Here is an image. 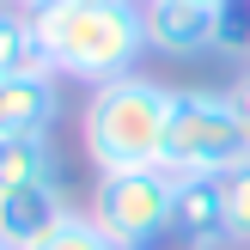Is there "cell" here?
Here are the masks:
<instances>
[{
  "instance_id": "13",
  "label": "cell",
  "mask_w": 250,
  "mask_h": 250,
  "mask_svg": "<svg viewBox=\"0 0 250 250\" xmlns=\"http://www.w3.org/2000/svg\"><path fill=\"white\" fill-rule=\"evenodd\" d=\"M37 250H116V244L104 238V226H98L92 214H67V220H61V226L49 232Z\"/></svg>"
},
{
  "instance_id": "16",
  "label": "cell",
  "mask_w": 250,
  "mask_h": 250,
  "mask_svg": "<svg viewBox=\"0 0 250 250\" xmlns=\"http://www.w3.org/2000/svg\"><path fill=\"white\" fill-rule=\"evenodd\" d=\"M189 6H220V0H189Z\"/></svg>"
},
{
  "instance_id": "5",
  "label": "cell",
  "mask_w": 250,
  "mask_h": 250,
  "mask_svg": "<svg viewBox=\"0 0 250 250\" xmlns=\"http://www.w3.org/2000/svg\"><path fill=\"white\" fill-rule=\"evenodd\" d=\"M226 202H220V177H177V202H171V226L159 250H226Z\"/></svg>"
},
{
  "instance_id": "2",
  "label": "cell",
  "mask_w": 250,
  "mask_h": 250,
  "mask_svg": "<svg viewBox=\"0 0 250 250\" xmlns=\"http://www.w3.org/2000/svg\"><path fill=\"white\" fill-rule=\"evenodd\" d=\"M165 122H171V92L141 73H122V80L92 85L85 98V159H92L98 177L110 171H146V165H165Z\"/></svg>"
},
{
  "instance_id": "4",
  "label": "cell",
  "mask_w": 250,
  "mask_h": 250,
  "mask_svg": "<svg viewBox=\"0 0 250 250\" xmlns=\"http://www.w3.org/2000/svg\"><path fill=\"white\" fill-rule=\"evenodd\" d=\"M177 202V171L146 165V171H110L92 189V220L116 250H159Z\"/></svg>"
},
{
  "instance_id": "10",
  "label": "cell",
  "mask_w": 250,
  "mask_h": 250,
  "mask_svg": "<svg viewBox=\"0 0 250 250\" xmlns=\"http://www.w3.org/2000/svg\"><path fill=\"white\" fill-rule=\"evenodd\" d=\"M6 73H49L43 49H37L31 6H0V80Z\"/></svg>"
},
{
  "instance_id": "3",
  "label": "cell",
  "mask_w": 250,
  "mask_h": 250,
  "mask_svg": "<svg viewBox=\"0 0 250 250\" xmlns=\"http://www.w3.org/2000/svg\"><path fill=\"white\" fill-rule=\"evenodd\" d=\"M250 159V134L226 92H171L165 122V171L177 177H226Z\"/></svg>"
},
{
  "instance_id": "6",
  "label": "cell",
  "mask_w": 250,
  "mask_h": 250,
  "mask_svg": "<svg viewBox=\"0 0 250 250\" xmlns=\"http://www.w3.org/2000/svg\"><path fill=\"white\" fill-rule=\"evenodd\" d=\"M146 49L171 61H195L214 49V6H189V0H141Z\"/></svg>"
},
{
  "instance_id": "11",
  "label": "cell",
  "mask_w": 250,
  "mask_h": 250,
  "mask_svg": "<svg viewBox=\"0 0 250 250\" xmlns=\"http://www.w3.org/2000/svg\"><path fill=\"white\" fill-rule=\"evenodd\" d=\"M214 49L226 61H250V0H220L214 6Z\"/></svg>"
},
{
  "instance_id": "8",
  "label": "cell",
  "mask_w": 250,
  "mask_h": 250,
  "mask_svg": "<svg viewBox=\"0 0 250 250\" xmlns=\"http://www.w3.org/2000/svg\"><path fill=\"white\" fill-rule=\"evenodd\" d=\"M61 98L55 73H6L0 80V134H49Z\"/></svg>"
},
{
  "instance_id": "14",
  "label": "cell",
  "mask_w": 250,
  "mask_h": 250,
  "mask_svg": "<svg viewBox=\"0 0 250 250\" xmlns=\"http://www.w3.org/2000/svg\"><path fill=\"white\" fill-rule=\"evenodd\" d=\"M226 98H232V110H238V122H244V134H250V73H238V80L226 85Z\"/></svg>"
},
{
  "instance_id": "17",
  "label": "cell",
  "mask_w": 250,
  "mask_h": 250,
  "mask_svg": "<svg viewBox=\"0 0 250 250\" xmlns=\"http://www.w3.org/2000/svg\"><path fill=\"white\" fill-rule=\"evenodd\" d=\"M19 6H43V0H19Z\"/></svg>"
},
{
  "instance_id": "9",
  "label": "cell",
  "mask_w": 250,
  "mask_h": 250,
  "mask_svg": "<svg viewBox=\"0 0 250 250\" xmlns=\"http://www.w3.org/2000/svg\"><path fill=\"white\" fill-rule=\"evenodd\" d=\"M24 183H55V153L49 134H0V195Z\"/></svg>"
},
{
  "instance_id": "7",
  "label": "cell",
  "mask_w": 250,
  "mask_h": 250,
  "mask_svg": "<svg viewBox=\"0 0 250 250\" xmlns=\"http://www.w3.org/2000/svg\"><path fill=\"white\" fill-rule=\"evenodd\" d=\"M67 214L73 208H67V195H61V183H24V189L0 195V238L12 250H37Z\"/></svg>"
},
{
  "instance_id": "1",
  "label": "cell",
  "mask_w": 250,
  "mask_h": 250,
  "mask_svg": "<svg viewBox=\"0 0 250 250\" xmlns=\"http://www.w3.org/2000/svg\"><path fill=\"white\" fill-rule=\"evenodd\" d=\"M31 24H37L43 67L67 73V80H85V85L134 73V61L146 49V24H141V6L134 0H122V6L43 0V6H31Z\"/></svg>"
},
{
  "instance_id": "18",
  "label": "cell",
  "mask_w": 250,
  "mask_h": 250,
  "mask_svg": "<svg viewBox=\"0 0 250 250\" xmlns=\"http://www.w3.org/2000/svg\"><path fill=\"white\" fill-rule=\"evenodd\" d=\"M0 250H12V244H6V238H0Z\"/></svg>"
},
{
  "instance_id": "15",
  "label": "cell",
  "mask_w": 250,
  "mask_h": 250,
  "mask_svg": "<svg viewBox=\"0 0 250 250\" xmlns=\"http://www.w3.org/2000/svg\"><path fill=\"white\" fill-rule=\"evenodd\" d=\"M73 6H122V0H73Z\"/></svg>"
},
{
  "instance_id": "12",
  "label": "cell",
  "mask_w": 250,
  "mask_h": 250,
  "mask_svg": "<svg viewBox=\"0 0 250 250\" xmlns=\"http://www.w3.org/2000/svg\"><path fill=\"white\" fill-rule=\"evenodd\" d=\"M220 202H226V232H232V244H250V159L220 177Z\"/></svg>"
}]
</instances>
